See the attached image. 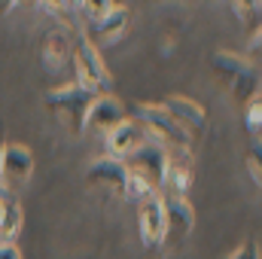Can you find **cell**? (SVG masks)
Listing matches in <instances>:
<instances>
[{"label": "cell", "instance_id": "cell-1", "mask_svg": "<svg viewBox=\"0 0 262 259\" xmlns=\"http://www.w3.org/2000/svg\"><path fill=\"white\" fill-rule=\"evenodd\" d=\"M70 67H73V82H76V85H82V89L92 92L95 98L110 95V85H113L110 67H107V61H104L101 49H98L85 34H73Z\"/></svg>", "mask_w": 262, "mask_h": 259}, {"label": "cell", "instance_id": "cell-2", "mask_svg": "<svg viewBox=\"0 0 262 259\" xmlns=\"http://www.w3.org/2000/svg\"><path fill=\"white\" fill-rule=\"evenodd\" d=\"M46 107L55 113V119L61 122V128L67 134H82V125H85V113L95 101L92 92H85L82 85H76L73 79L58 85V89H49L46 92Z\"/></svg>", "mask_w": 262, "mask_h": 259}, {"label": "cell", "instance_id": "cell-3", "mask_svg": "<svg viewBox=\"0 0 262 259\" xmlns=\"http://www.w3.org/2000/svg\"><path fill=\"white\" fill-rule=\"evenodd\" d=\"M134 119L140 122V128L146 131V137L159 146H165L168 153H183L192 149V140L186 137V131L174 122V116L162 107V104H137L134 107Z\"/></svg>", "mask_w": 262, "mask_h": 259}, {"label": "cell", "instance_id": "cell-4", "mask_svg": "<svg viewBox=\"0 0 262 259\" xmlns=\"http://www.w3.org/2000/svg\"><path fill=\"white\" fill-rule=\"evenodd\" d=\"M213 70H216V76L226 82V89L241 104H247L250 98L259 95V70H256V61H250L244 55H235V52H216L213 55Z\"/></svg>", "mask_w": 262, "mask_h": 259}, {"label": "cell", "instance_id": "cell-5", "mask_svg": "<svg viewBox=\"0 0 262 259\" xmlns=\"http://www.w3.org/2000/svg\"><path fill=\"white\" fill-rule=\"evenodd\" d=\"M125 171L131 177L143 180L152 192H162V183H165V171H168V149L146 140L140 149H134L128 159H125Z\"/></svg>", "mask_w": 262, "mask_h": 259}, {"label": "cell", "instance_id": "cell-6", "mask_svg": "<svg viewBox=\"0 0 262 259\" xmlns=\"http://www.w3.org/2000/svg\"><path fill=\"white\" fill-rule=\"evenodd\" d=\"M85 186L98 189L104 195H116L125 198V186H128V171L125 162L113 159V156H98L89 168H85Z\"/></svg>", "mask_w": 262, "mask_h": 259}, {"label": "cell", "instance_id": "cell-7", "mask_svg": "<svg viewBox=\"0 0 262 259\" xmlns=\"http://www.w3.org/2000/svg\"><path fill=\"white\" fill-rule=\"evenodd\" d=\"M34 177V156L25 143H3L0 153V186L9 189H21L25 183H31Z\"/></svg>", "mask_w": 262, "mask_h": 259}, {"label": "cell", "instance_id": "cell-8", "mask_svg": "<svg viewBox=\"0 0 262 259\" xmlns=\"http://www.w3.org/2000/svg\"><path fill=\"white\" fill-rule=\"evenodd\" d=\"M128 119L125 107L119 98L113 95H101L92 101L89 113H85V125H82V134H95V137H107L113 128H119L122 122Z\"/></svg>", "mask_w": 262, "mask_h": 259}, {"label": "cell", "instance_id": "cell-9", "mask_svg": "<svg viewBox=\"0 0 262 259\" xmlns=\"http://www.w3.org/2000/svg\"><path fill=\"white\" fill-rule=\"evenodd\" d=\"M137 229H140V241L143 247H162L168 238V226H165V207H162V195H149L140 201L137 210Z\"/></svg>", "mask_w": 262, "mask_h": 259}, {"label": "cell", "instance_id": "cell-10", "mask_svg": "<svg viewBox=\"0 0 262 259\" xmlns=\"http://www.w3.org/2000/svg\"><path fill=\"white\" fill-rule=\"evenodd\" d=\"M128 25H131V9L125 3H119V6H113L101 21H95V25H85V37L101 49V46H113V43H119L125 34H128Z\"/></svg>", "mask_w": 262, "mask_h": 259}, {"label": "cell", "instance_id": "cell-11", "mask_svg": "<svg viewBox=\"0 0 262 259\" xmlns=\"http://www.w3.org/2000/svg\"><path fill=\"white\" fill-rule=\"evenodd\" d=\"M162 107L174 116V122L186 131L189 140L198 137V134H204V128H207V110L198 101L186 98V95H171V98L162 101Z\"/></svg>", "mask_w": 262, "mask_h": 259}, {"label": "cell", "instance_id": "cell-12", "mask_svg": "<svg viewBox=\"0 0 262 259\" xmlns=\"http://www.w3.org/2000/svg\"><path fill=\"white\" fill-rule=\"evenodd\" d=\"M192 149L183 153H168V171H165V183L159 195H171V198H186L189 186H192Z\"/></svg>", "mask_w": 262, "mask_h": 259}, {"label": "cell", "instance_id": "cell-13", "mask_svg": "<svg viewBox=\"0 0 262 259\" xmlns=\"http://www.w3.org/2000/svg\"><path fill=\"white\" fill-rule=\"evenodd\" d=\"M107 156H113V159H119V162H125L134 149H140L149 137H146V131L140 128V122L137 119H125L119 128H113L107 137Z\"/></svg>", "mask_w": 262, "mask_h": 259}, {"label": "cell", "instance_id": "cell-14", "mask_svg": "<svg viewBox=\"0 0 262 259\" xmlns=\"http://www.w3.org/2000/svg\"><path fill=\"white\" fill-rule=\"evenodd\" d=\"M162 207H165V226H168V235L186 238V235L195 229V210H192L189 198H171V195H162Z\"/></svg>", "mask_w": 262, "mask_h": 259}, {"label": "cell", "instance_id": "cell-15", "mask_svg": "<svg viewBox=\"0 0 262 259\" xmlns=\"http://www.w3.org/2000/svg\"><path fill=\"white\" fill-rule=\"evenodd\" d=\"M70 49H73V31L70 28H52L43 37V61L49 70H61L70 64Z\"/></svg>", "mask_w": 262, "mask_h": 259}, {"label": "cell", "instance_id": "cell-16", "mask_svg": "<svg viewBox=\"0 0 262 259\" xmlns=\"http://www.w3.org/2000/svg\"><path fill=\"white\" fill-rule=\"evenodd\" d=\"M21 223H25L21 204L9 195L3 201V210H0V244H15V238L21 232Z\"/></svg>", "mask_w": 262, "mask_h": 259}, {"label": "cell", "instance_id": "cell-17", "mask_svg": "<svg viewBox=\"0 0 262 259\" xmlns=\"http://www.w3.org/2000/svg\"><path fill=\"white\" fill-rule=\"evenodd\" d=\"M232 9H235V15H238L244 25H253V28H259L262 0H232Z\"/></svg>", "mask_w": 262, "mask_h": 259}, {"label": "cell", "instance_id": "cell-18", "mask_svg": "<svg viewBox=\"0 0 262 259\" xmlns=\"http://www.w3.org/2000/svg\"><path fill=\"white\" fill-rule=\"evenodd\" d=\"M113 6H119V3H116V0H82V9H79V12L85 15L89 25H95V21H101Z\"/></svg>", "mask_w": 262, "mask_h": 259}, {"label": "cell", "instance_id": "cell-19", "mask_svg": "<svg viewBox=\"0 0 262 259\" xmlns=\"http://www.w3.org/2000/svg\"><path fill=\"white\" fill-rule=\"evenodd\" d=\"M244 125H247V131H253V137H259V131H262V98L259 95L244 104Z\"/></svg>", "mask_w": 262, "mask_h": 259}, {"label": "cell", "instance_id": "cell-20", "mask_svg": "<svg viewBox=\"0 0 262 259\" xmlns=\"http://www.w3.org/2000/svg\"><path fill=\"white\" fill-rule=\"evenodd\" d=\"M247 171H250V177H253V183L262 186V168H259V149H253V153H247Z\"/></svg>", "mask_w": 262, "mask_h": 259}, {"label": "cell", "instance_id": "cell-21", "mask_svg": "<svg viewBox=\"0 0 262 259\" xmlns=\"http://www.w3.org/2000/svg\"><path fill=\"white\" fill-rule=\"evenodd\" d=\"M226 259H259V247L253 241H247V244H241L235 253H229Z\"/></svg>", "mask_w": 262, "mask_h": 259}, {"label": "cell", "instance_id": "cell-22", "mask_svg": "<svg viewBox=\"0 0 262 259\" xmlns=\"http://www.w3.org/2000/svg\"><path fill=\"white\" fill-rule=\"evenodd\" d=\"M40 6H43V9H46L49 15H61V12L67 9L64 0H40Z\"/></svg>", "mask_w": 262, "mask_h": 259}, {"label": "cell", "instance_id": "cell-23", "mask_svg": "<svg viewBox=\"0 0 262 259\" xmlns=\"http://www.w3.org/2000/svg\"><path fill=\"white\" fill-rule=\"evenodd\" d=\"M0 259H21L18 244H0Z\"/></svg>", "mask_w": 262, "mask_h": 259}, {"label": "cell", "instance_id": "cell-24", "mask_svg": "<svg viewBox=\"0 0 262 259\" xmlns=\"http://www.w3.org/2000/svg\"><path fill=\"white\" fill-rule=\"evenodd\" d=\"M12 6H15V0H0V15H6Z\"/></svg>", "mask_w": 262, "mask_h": 259}, {"label": "cell", "instance_id": "cell-25", "mask_svg": "<svg viewBox=\"0 0 262 259\" xmlns=\"http://www.w3.org/2000/svg\"><path fill=\"white\" fill-rule=\"evenodd\" d=\"M64 3H67V9H73V12L82 9V0H64Z\"/></svg>", "mask_w": 262, "mask_h": 259}, {"label": "cell", "instance_id": "cell-26", "mask_svg": "<svg viewBox=\"0 0 262 259\" xmlns=\"http://www.w3.org/2000/svg\"><path fill=\"white\" fill-rule=\"evenodd\" d=\"M18 3H21V6H40V0H15V6H18Z\"/></svg>", "mask_w": 262, "mask_h": 259}, {"label": "cell", "instance_id": "cell-27", "mask_svg": "<svg viewBox=\"0 0 262 259\" xmlns=\"http://www.w3.org/2000/svg\"><path fill=\"white\" fill-rule=\"evenodd\" d=\"M6 198H9V195H6V192H0V210H3V201H6Z\"/></svg>", "mask_w": 262, "mask_h": 259}, {"label": "cell", "instance_id": "cell-28", "mask_svg": "<svg viewBox=\"0 0 262 259\" xmlns=\"http://www.w3.org/2000/svg\"><path fill=\"white\" fill-rule=\"evenodd\" d=\"M3 143H6V140H3V134H0V153H3ZM0 189H3V186H0Z\"/></svg>", "mask_w": 262, "mask_h": 259}, {"label": "cell", "instance_id": "cell-29", "mask_svg": "<svg viewBox=\"0 0 262 259\" xmlns=\"http://www.w3.org/2000/svg\"><path fill=\"white\" fill-rule=\"evenodd\" d=\"M116 3H119V0H116Z\"/></svg>", "mask_w": 262, "mask_h": 259}]
</instances>
